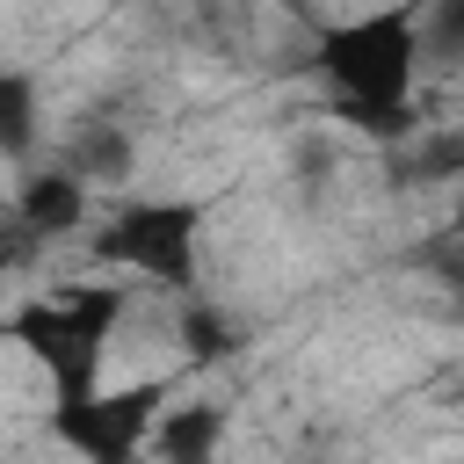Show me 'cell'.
Returning a JSON list of instances; mask_svg holds the SVG:
<instances>
[{"mask_svg": "<svg viewBox=\"0 0 464 464\" xmlns=\"http://www.w3.org/2000/svg\"><path fill=\"white\" fill-rule=\"evenodd\" d=\"M319 72L334 87V102L348 109V123H370V130H399L406 123V102H413V80H420V29L406 7H370V14H348L319 36Z\"/></svg>", "mask_w": 464, "mask_h": 464, "instance_id": "cell-1", "label": "cell"}, {"mask_svg": "<svg viewBox=\"0 0 464 464\" xmlns=\"http://www.w3.org/2000/svg\"><path fill=\"white\" fill-rule=\"evenodd\" d=\"M123 312H130V290H116V283H58V290L29 297L7 319V334L58 384V399H80L102 384V355H109V334L123 326Z\"/></svg>", "mask_w": 464, "mask_h": 464, "instance_id": "cell-2", "label": "cell"}, {"mask_svg": "<svg viewBox=\"0 0 464 464\" xmlns=\"http://www.w3.org/2000/svg\"><path fill=\"white\" fill-rule=\"evenodd\" d=\"M160 399H167L160 377H145V384H116V392L94 384V392H80V399H58L51 435H58L80 464H138Z\"/></svg>", "mask_w": 464, "mask_h": 464, "instance_id": "cell-3", "label": "cell"}, {"mask_svg": "<svg viewBox=\"0 0 464 464\" xmlns=\"http://www.w3.org/2000/svg\"><path fill=\"white\" fill-rule=\"evenodd\" d=\"M94 254L160 290H188L196 283V203H130L109 218V232H94Z\"/></svg>", "mask_w": 464, "mask_h": 464, "instance_id": "cell-4", "label": "cell"}, {"mask_svg": "<svg viewBox=\"0 0 464 464\" xmlns=\"http://www.w3.org/2000/svg\"><path fill=\"white\" fill-rule=\"evenodd\" d=\"M225 435H232V406L196 399V406L152 413L145 450H152V464H218V442H225Z\"/></svg>", "mask_w": 464, "mask_h": 464, "instance_id": "cell-5", "label": "cell"}, {"mask_svg": "<svg viewBox=\"0 0 464 464\" xmlns=\"http://www.w3.org/2000/svg\"><path fill=\"white\" fill-rule=\"evenodd\" d=\"M87 218V181L65 167V174H36L22 188V232H80Z\"/></svg>", "mask_w": 464, "mask_h": 464, "instance_id": "cell-6", "label": "cell"}, {"mask_svg": "<svg viewBox=\"0 0 464 464\" xmlns=\"http://www.w3.org/2000/svg\"><path fill=\"white\" fill-rule=\"evenodd\" d=\"M29 138V87L14 72H0V152H14Z\"/></svg>", "mask_w": 464, "mask_h": 464, "instance_id": "cell-7", "label": "cell"}, {"mask_svg": "<svg viewBox=\"0 0 464 464\" xmlns=\"http://www.w3.org/2000/svg\"><path fill=\"white\" fill-rule=\"evenodd\" d=\"M457 232H464V203H457Z\"/></svg>", "mask_w": 464, "mask_h": 464, "instance_id": "cell-8", "label": "cell"}]
</instances>
